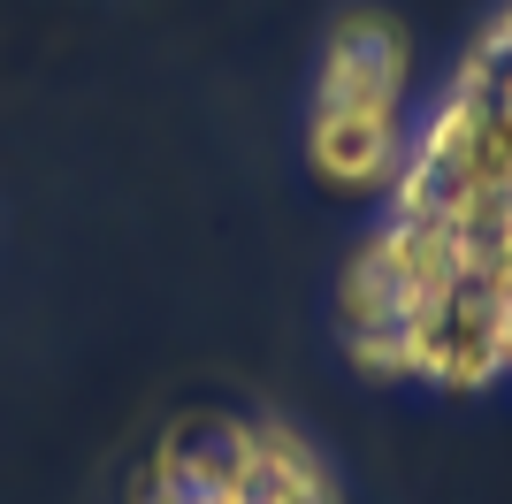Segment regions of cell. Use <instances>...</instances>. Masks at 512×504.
<instances>
[{
    "label": "cell",
    "instance_id": "obj_1",
    "mask_svg": "<svg viewBox=\"0 0 512 504\" xmlns=\"http://www.w3.org/2000/svg\"><path fill=\"white\" fill-rule=\"evenodd\" d=\"M314 107H367V115H406V39L390 16H352L321 54Z\"/></svg>",
    "mask_w": 512,
    "mask_h": 504
},
{
    "label": "cell",
    "instance_id": "obj_2",
    "mask_svg": "<svg viewBox=\"0 0 512 504\" xmlns=\"http://www.w3.org/2000/svg\"><path fill=\"white\" fill-rule=\"evenodd\" d=\"M306 161H314V176H329L344 191H383L406 168V123L398 115H367V107H314Z\"/></svg>",
    "mask_w": 512,
    "mask_h": 504
},
{
    "label": "cell",
    "instance_id": "obj_3",
    "mask_svg": "<svg viewBox=\"0 0 512 504\" xmlns=\"http://www.w3.org/2000/svg\"><path fill=\"white\" fill-rule=\"evenodd\" d=\"M237 504H337L321 459L291 428H245L237 443Z\"/></svg>",
    "mask_w": 512,
    "mask_h": 504
},
{
    "label": "cell",
    "instance_id": "obj_4",
    "mask_svg": "<svg viewBox=\"0 0 512 504\" xmlns=\"http://www.w3.org/2000/svg\"><path fill=\"white\" fill-rule=\"evenodd\" d=\"M505 375H512V291H505Z\"/></svg>",
    "mask_w": 512,
    "mask_h": 504
}]
</instances>
